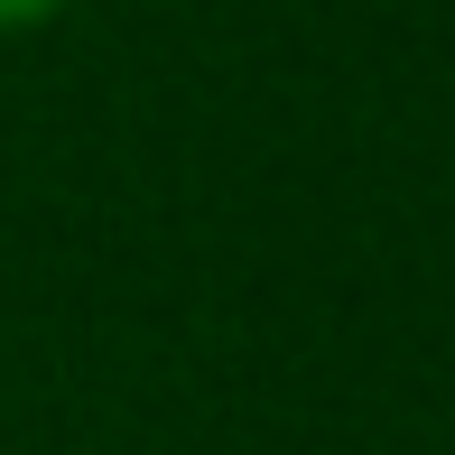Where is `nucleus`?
Instances as JSON below:
<instances>
[{
	"label": "nucleus",
	"mask_w": 455,
	"mask_h": 455,
	"mask_svg": "<svg viewBox=\"0 0 455 455\" xmlns=\"http://www.w3.org/2000/svg\"><path fill=\"white\" fill-rule=\"evenodd\" d=\"M56 10H75V0H0V28H47Z\"/></svg>",
	"instance_id": "nucleus-1"
}]
</instances>
